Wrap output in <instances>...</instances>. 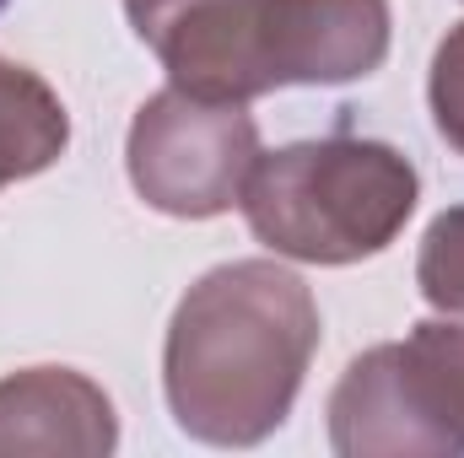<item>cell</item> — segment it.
<instances>
[{
    "mask_svg": "<svg viewBox=\"0 0 464 458\" xmlns=\"http://www.w3.org/2000/svg\"><path fill=\"white\" fill-rule=\"evenodd\" d=\"M319 350V308L303 275L237 259L189 286L168 329V405L179 426L217 448L265 443Z\"/></svg>",
    "mask_w": 464,
    "mask_h": 458,
    "instance_id": "6da1fadb",
    "label": "cell"
},
{
    "mask_svg": "<svg viewBox=\"0 0 464 458\" xmlns=\"http://www.w3.org/2000/svg\"><path fill=\"white\" fill-rule=\"evenodd\" d=\"M173 87L248 103L292 81H356L389 54V0H124Z\"/></svg>",
    "mask_w": 464,
    "mask_h": 458,
    "instance_id": "7a4b0ae2",
    "label": "cell"
},
{
    "mask_svg": "<svg viewBox=\"0 0 464 458\" xmlns=\"http://www.w3.org/2000/svg\"><path fill=\"white\" fill-rule=\"evenodd\" d=\"M416 167L383 140H303L254 162L243 216L254 237L303 264H356L383 253L416 211Z\"/></svg>",
    "mask_w": 464,
    "mask_h": 458,
    "instance_id": "3957f363",
    "label": "cell"
},
{
    "mask_svg": "<svg viewBox=\"0 0 464 458\" xmlns=\"http://www.w3.org/2000/svg\"><path fill=\"white\" fill-rule=\"evenodd\" d=\"M335 453H464V324H416L356 356L330 399Z\"/></svg>",
    "mask_w": 464,
    "mask_h": 458,
    "instance_id": "277c9868",
    "label": "cell"
},
{
    "mask_svg": "<svg viewBox=\"0 0 464 458\" xmlns=\"http://www.w3.org/2000/svg\"><path fill=\"white\" fill-rule=\"evenodd\" d=\"M259 162V129L243 103L189 98L184 87L157 92L130 124V184L151 211L206 222L243 200Z\"/></svg>",
    "mask_w": 464,
    "mask_h": 458,
    "instance_id": "5b68a950",
    "label": "cell"
},
{
    "mask_svg": "<svg viewBox=\"0 0 464 458\" xmlns=\"http://www.w3.org/2000/svg\"><path fill=\"white\" fill-rule=\"evenodd\" d=\"M114 405L71 367H33L0 383V453H109Z\"/></svg>",
    "mask_w": 464,
    "mask_h": 458,
    "instance_id": "8992f818",
    "label": "cell"
},
{
    "mask_svg": "<svg viewBox=\"0 0 464 458\" xmlns=\"http://www.w3.org/2000/svg\"><path fill=\"white\" fill-rule=\"evenodd\" d=\"M65 140L71 119L65 103L49 92V81L0 54V189L54 167Z\"/></svg>",
    "mask_w": 464,
    "mask_h": 458,
    "instance_id": "52a82bcc",
    "label": "cell"
},
{
    "mask_svg": "<svg viewBox=\"0 0 464 458\" xmlns=\"http://www.w3.org/2000/svg\"><path fill=\"white\" fill-rule=\"evenodd\" d=\"M421 297L443 313H464V205L443 211L421 237V264H416Z\"/></svg>",
    "mask_w": 464,
    "mask_h": 458,
    "instance_id": "ba28073f",
    "label": "cell"
},
{
    "mask_svg": "<svg viewBox=\"0 0 464 458\" xmlns=\"http://www.w3.org/2000/svg\"><path fill=\"white\" fill-rule=\"evenodd\" d=\"M432 119H438V135L464 151V22L438 43V60H432Z\"/></svg>",
    "mask_w": 464,
    "mask_h": 458,
    "instance_id": "9c48e42d",
    "label": "cell"
},
{
    "mask_svg": "<svg viewBox=\"0 0 464 458\" xmlns=\"http://www.w3.org/2000/svg\"><path fill=\"white\" fill-rule=\"evenodd\" d=\"M5 5H11V0H0V11H5Z\"/></svg>",
    "mask_w": 464,
    "mask_h": 458,
    "instance_id": "30bf717a",
    "label": "cell"
}]
</instances>
